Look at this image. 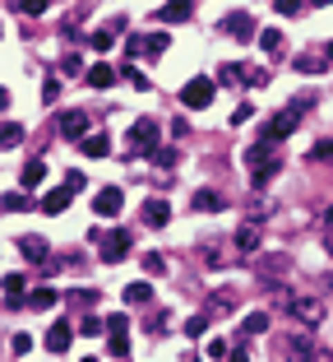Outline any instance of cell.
Listing matches in <instances>:
<instances>
[{"label":"cell","instance_id":"6da1fadb","mask_svg":"<svg viewBox=\"0 0 333 362\" xmlns=\"http://www.w3.org/2000/svg\"><path fill=\"white\" fill-rule=\"evenodd\" d=\"M301 116H305V102H287V107L278 111V116H269V121H264V135H259V140L283 144V140L292 135V130L301 126Z\"/></svg>","mask_w":333,"mask_h":362},{"label":"cell","instance_id":"7a4b0ae2","mask_svg":"<svg viewBox=\"0 0 333 362\" xmlns=\"http://www.w3.org/2000/svg\"><path fill=\"white\" fill-rule=\"evenodd\" d=\"M245 168L255 172V186H269V181H273V172H278V158H273V144H269V140L250 144V149H245Z\"/></svg>","mask_w":333,"mask_h":362},{"label":"cell","instance_id":"3957f363","mask_svg":"<svg viewBox=\"0 0 333 362\" xmlns=\"http://www.w3.org/2000/svg\"><path fill=\"white\" fill-rule=\"evenodd\" d=\"M213 93H218V79H190V84H185L181 89V107H190V111H204L213 102Z\"/></svg>","mask_w":333,"mask_h":362},{"label":"cell","instance_id":"277c9868","mask_svg":"<svg viewBox=\"0 0 333 362\" xmlns=\"http://www.w3.org/2000/svg\"><path fill=\"white\" fill-rule=\"evenodd\" d=\"M130 246H135V242H130V233H125V228H111V233H102V242H97V251H102L106 265L125 260V255H130Z\"/></svg>","mask_w":333,"mask_h":362},{"label":"cell","instance_id":"5b68a950","mask_svg":"<svg viewBox=\"0 0 333 362\" xmlns=\"http://www.w3.org/2000/svg\"><path fill=\"white\" fill-rule=\"evenodd\" d=\"M106 348H111L116 358L130 353V320H125V316H111V320H106Z\"/></svg>","mask_w":333,"mask_h":362},{"label":"cell","instance_id":"8992f818","mask_svg":"<svg viewBox=\"0 0 333 362\" xmlns=\"http://www.w3.org/2000/svg\"><path fill=\"white\" fill-rule=\"evenodd\" d=\"M61 135L65 140H88V111H79V107H70V111H61Z\"/></svg>","mask_w":333,"mask_h":362},{"label":"cell","instance_id":"52a82bcc","mask_svg":"<svg viewBox=\"0 0 333 362\" xmlns=\"http://www.w3.org/2000/svg\"><path fill=\"white\" fill-rule=\"evenodd\" d=\"M287 307L301 325H319V320H324V302L319 298H287Z\"/></svg>","mask_w":333,"mask_h":362},{"label":"cell","instance_id":"ba28073f","mask_svg":"<svg viewBox=\"0 0 333 362\" xmlns=\"http://www.w3.org/2000/svg\"><path fill=\"white\" fill-rule=\"evenodd\" d=\"M93 209H97L102 219H111V214H121V209H125V190H121V186H102L97 195H93Z\"/></svg>","mask_w":333,"mask_h":362},{"label":"cell","instance_id":"9c48e42d","mask_svg":"<svg viewBox=\"0 0 333 362\" xmlns=\"http://www.w3.org/2000/svg\"><path fill=\"white\" fill-rule=\"evenodd\" d=\"M222 33H227V37H236V42H250V37H255V19L245 15V10H236V15L222 19Z\"/></svg>","mask_w":333,"mask_h":362},{"label":"cell","instance_id":"30bf717a","mask_svg":"<svg viewBox=\"0 0 333 362\" xmlns=\"http://www.w3.org/2000/svg\"><path fill=\"white\" fill-rule=\"evenodd\" d=\"M287 358H292V362H324V358L315 353V344H310V339H305L301 330H296V334H287Z\"/></svg>","mask_w":333,"mask_h":362},{"label":"cell","instance_id":"8fae6325","mask_svg":"<svg viewBox=\"0 0 333 362\" xmlns=\"http://www.w3.org/2000/svg\"><path fill=\"white\" fill-rule=\"evenodd\" d=\"M190 15H195V0H166L158 10V24H185Z\"/></svg>","mask_w":333,"mask_h":362},{"label":"cell","instance_id":"7c38bea8","mask_svg":"<svg viewBox=\"0 0 333 362\" xmlns=\"http://www.w3.org/2000/svg\"><path fill=\"white\" fill-rule=\"evenodd\" d=\"M70 339H75V325H70V320H56V325L46 330V353H65Z\"/></svg>","mask_w":333,"mask_h":362},{"label":"cell","instance_id":"4fadbf2b","mask_svg":"<svg viewBox=\"0 0 333 362\" xmlns=\"http://www.w3.org/2000/svg\"><path fill=\"white\" fill-rule=\"evenodd\" d=\"M75 195H79V190L70 186V181H61V186H56V190H46L42 209H46V214H65V205H70V200H75Z\"/></svg>","mask_w":333,"mask_h":362},{"label":"cell","instance_id":"5bb4252c","mask_svg":"<svg viewBox=\"0 0 333 362\" xmlns=\"http://www.w3.org/2000/svg\"><path fill=\"white\" fill-rule=\"evenodd\" d=\"M153 140H158V121H153V116H144V121H135V126H130V144H139L144 154H149Z\"/></svg>","mask_w":333,"mask_h":362},{"label":"cell","instance_id":"9a60e30c","mask_svg":"<svg viewBox=\"0 0 333 362\" xmlns=\"http://www.w3.org/2000/svg\"><path fill=\"white\" fill-rule=\"evenodd\" d=\"M166 219H171V205L166 200H144V223L149 228H166Z\"/></svg>","mask_w":333,"mask_h":362},{"label":"cell","instance_id":"2e32d148","mask_svg":"<svg viewBox=\"0 0 333 362\" xmlns=\"http://www.w3.org/2000/svg\"><path fill=\"white\" fill-rule=\"evenodd\" d=\"M19 251L28 255L32 265H46V260H51V251H46V242H42V237H19Z\"/></svg>","mask_w":333,"mask_h":362},{"label":"cell","instance_id":"e0dca14e","mask_svg":"<svg viewBox=\"0 0 333 362\" xmlns=\"http://www.w3.org/2000/svg\"><path fill=\"white\" fill-rule=\"evenodd\" d=\"M88 84L93 89H111V84H116V65H106V61L88 65Z\"/></svg>","mask_w":333,"mask_h":362},{"label":"cell","instance_id":"ac0fdd59","mask_svg":"<svg viewBox=\"0 0 333 362\" xmlns=\"http://www.w3.org/2000/svg\"><path fill=\"white\" fill-rule=\"evenodd\" d=\"M190 205H195V214H218V209H222V195H218V190H195Z\"/></svg>","mask_w":333,"mask_h":362},{"label":"cell","instance_id":"d6986e66","mask_svg":"<svg viewBox=\"0 0 333 362\" xmlns=\"http://www.w3.org/2000/svg\"><path fill=\"white\" fill-rule=\"evenodd\" d=\"M23 279H19V274H5V307H10V311H15V307H23Z\"/></svg>","mask_w":333,"mask_h":362},{"label":"cell","instance_id":"ffe728a7","mask_svg":"<svg viewBox=\"0 0 333 362\" xmlns=\"http://www.w3.org/2000/svg\"><path fill=\"white\" fill-rule=\"evenodd\" d=\"M264 330H269V316H264V311H250V316L241 320V334H245V339H259Z\"/></svg>","mask_w":333,"mask_h":362},{"label":"cell","instance_id":"44dd1931","mask_svg":"<svg viewBox=\"0 0 333 362\" xmlns=\"http://www.w3.org/2000/svg\"><path fill=\"white\" fill-rule=\"evenodd\" d=\"M79 149L88 158H106L111 154V140H106V135H88V140H79Z\"/></svg>","mask_w":333,"mask_h":362},{"label":"cell","instance_id":"7402d4cb","mask_svg":"<svg viewBox=\"0 0 333 362\" xmlns=\"http://www.w3.org/2000/svg\"><path fill=\"white\" fill-rule=\"evenodd\" d=\"M236 251H259V228H255V223L236 228Z\"/></svg>","mask_w":333,"mask_h":362},{"label":"cell","instance_id":"603a6c76","mask_svg":"<svg viewBox=\"0 0 333 362\" xmlns=\"http://www.w3.org/2000/svg\"><path fill=\"white\" fill-rule=\"evenodd\" d=\"M259 47H264V56H283V33L264 28V33H259Z\"/></svg>","mask_w":333,"mask_h":362},{"label":"cell","instance_id":"cb8c5ba5","mask_svg":"<svg viewBox=\"0 0 333 362\" xmlns=\"http://www.w3.org/2000/svg\"><path fill=\"white\" fill-rule=\"evenodd\" d=\"M46 181V168H42V158H32L28 168H23V190H32V186H42Z\"/></svg>","mask_w":333,"mask_h":362},{"label":"cell","instance_id":"d4e9b609","mask_svg":"<svg viewBox=\"0 0 333 362\" xmlns=\"http://www.w3.org/2000/svg\"><path fill=\"white\" fill-rule=\"evenodd\" d=\"M56 298H61V293H51V288H37V293L28 298V307H32V311H51V307H56Z\"/></svg>","mask_w":333,"mask_h":362},{"label":"cell","instance_id":"484cf974","mask_svg":"<svg viewBox=\"0 0 333 362\" xmlns=\"http://www.w3.org/2000/svg\"><path fill=\"white\" fill-rule=\"evenodd\" d=\"M241 84H250V89H264V84H269V70H259V65H241Z\"/></svg>","mask_w":333,"mask_h":362},{"label":"cell","instance_id":"4316f807","mask_svg":"<svg viewBox=\"0 0 333 362\" xmlns=\"http://www.w3.org/2000/svg\"><path fill=\"white\" fill-rule=\"evenodd\" d=\"M88 47H93V51H111V47H116V28L93 33V37H88Z\"/></svg>","mask_w":333,"mask_h":362},{"label":"cell","instance_id":"83f0119b","mask_svg":"<svg viewBox=\"0 0 333 362\" xmlns=\"http://www.w3.org/2000/svg\"><path fill=\"white\" fill-rule=\"evenodd\" d=\"M149 298H153V288H149V284H130V288H125V302H130V307H144Z\"/></svg>","mask_w":333,"mask_h":362},{"label":"cell","instance_id":"f1b7e54d","mask_svg":"<svg viewBox=\"0 0 333 362\" xmlns=\"http://www.w3.org/2000/svg\"><path fill=\"white\" fill-rule=\"evenodd\" d=\"M0 140H5V149H15V144L23 140V126H19V121H5V130H0Z\"/></svg>","mask_w":333,"mask_h":362},{"label":"cell","instance_id":"f546056e","mask_svg":"<svg viewBox=\"0 0 333 362\" xmlns=\"http://www.w3.org/2000/svg\"><path fill=\"white\" fill-rule=\"evenodd\" d=\"M144 51H149V56H162V51H166V33H153V37H144Z\"/></svg>","mask_w":333,"mask_h":362},{"label":"cell","instance_id":"4dcf8cb0","mask_svg":"<svg viewBox=\"0 0 333 362\" xmlns=\"http://www.w3.org/2000/svg\"><path fill=\"white\" fill-rule=\"evenodd\" d=\"M296 70H301V75H319L324 61H319V56H296Z\"/></svg>","mask_w":333,"mask_h":362},{"label":"cell","instance_id":"1f68e13d","mask_svg":"<svg viewBox=\"0 0 333 362\" xmlns=\"http://www.w3.org/2000/svg\"><path fill=\"white\" fill-rule=\"evenodd\" d=\"M310 158H315V163H333V144H329V140L310 144Z\"/></svg>","mask_w":333,"mask_h":362},{"label":"cell","instance_id":"d6a6232c","mask_svg":"<svg viewBox=\"0 0 333 362\" xmlns=\"http://www.w3.org/2000/svg\"><path fill=\"white\" fill-rule=\"evenodd\" d=\"M23 209H28V195H15V190H10V195H5V214H23Z\"/></svg>","mask_w":333,"mask_h":362},{"label":"cell","instance_id":"836d02e7","mask_svg":"<svg viewBox=\"0 0 333 362\" xmlns=\"http://www.w3.org/2000/svg\"><path fill=\"white\" fill-rule=\"evenodd\" d=\"M204 330H209V316H190V320H185V334H190V339H199Z\"/></svg>","mask_w":333,"mask_h":362},{"label":"cell","instance_id":"e575fe53","mask_svg":"<svg viewBox=\"0 0 333 362\" xmlns=\"http://www.w3.org/2000/svg\"><path fill=\"white\" fill-rule=\"evenodd\" d=\"M46 5H51V0H19V10H23V15H28V19L46 15Z\"/></svg>","mask_w":333,"mask_h":362},{"label":"cell","instance_id":"d590c367","mask_svg":"<svg viewBox=\"0 0 333 362\" xmlns=\"http://www.w3.org/2000/svg\"><path fill=\"white\" fill-rule=\"evenodd\" d=\"M106 330V320H97V316H84L79 320V334H102Z\"/></svg>","mask_w":333,"mask_h":362},{"label":"cell","instance_id":"8d00e7d4","mask_svg":"<svg viewBox=\"0 0 333 362\" xmlns=\"http://www.w3.org/2000/svg\"><path fill=\"white\" fill-rule=\"evenodd\" d=\"M162 269H166V260H162V255H144V274H149V279H158Z\"/></svg>","mask_w":333,"mask_h":362},{"label":"cell","instance_id":"74e56055","mask_svg":"<svg viewBox=\"0 0 333 362\" xmlns=\"http://www.w3.org/2000/svg\"><path fill=\"white\" fill-rule=\"evenodd\" d=\"M218 84H241V65H222L218 70Z\"/></svg>","mask_w":333,"mask_h":362},{"label":"cell","instance_id":"f35d334b","mask_svg":"<svg viewBox=\"0 0 333 362\" xmlns=\"http://www.w3.org/2000/svg\"><path fill=\"white\" fill-rule=\"evenodd\" d=\"M273 10H278V15H301V0H273Z\"/></svg>","mask_w":333,"mask_h":362},{"label":"cell","instance_id":"ab89813d","mask_svg":"<svg viewBox=\"0 0 333 362\" xmlns=\"http://www.w3.org/2000/svg\"><path fill=\"white\" fill-rule=\"evenodd\" d=\"M149 158H153V163H162V168H171V163H176V154H171V149H149Z\"/></svg>","mask_w":333,"mask_h":362},{"label":"cell","instance_id":"60d3db41","mask_svg":"<svg viewBox=\"0 0 333 362\" xmlns=\"http://www.w3.org/2000/svg\"><path fill=\"white\" fill-rule=\"evenodd\" d=\"M28 348H32V339H28V334H15V344H10V353H15V358H23Z\"/></svg>","mask_w":333,"mask_h":362},{"label":"cell","instance_id":"b9f144b4","mask_svg":"<svg viewBox=\"0 0 333 362\" xmlns=\"http://www.w3.org/2000/svg\"><path fill=\"white\" fill-rule=\"evenodd\" d=\"M75 302H79V307H84V311H88L93 302H97V293H93V288H79V293H75Z\"/></svg>","mask_w":333,"mask_h":362},{"label":"cell","instance_id":"7bdbcfd3","mask_svg":"<svg viewBox=\"0 0 333 362\" xmlns=\"http://www.w3.org/2000/svg\"><path fill=\"white\" fill-rule=\"evenodd\" d=\"M65 75H88V70H84V61H79V56H65Z\"/></svg>","mask_w":333,"mask_h":362},{"label":"cell","instance_id":"ee69618b","mask_svg":"<svg viewBox=\"0 0 333 362\" xmlns=\"http://www.w3.org/2000/svg\"><path fill=\"white\" fill-rule=\"evenodd\" d=\"M227 353H231L227 339H213V344H209V358H227Z\"/></svg>","mask_w":333,"mask_h":362},{"label":"cell","instance_id":"f6af8a7d","mask_svg":"<svg viewBox=\"0 0 333 362\" xmlns=\"http://www.w3.org/2000/svg\"><path fill=\"white\" fill-rule=\"evenodd\" d=\"M250 116H255V111H250V107H236V111H231V126H245Z\"/></svg>","mask_w":333,"mask_h":362},{"label":"cell","instance_id":"bcb514c9","mask_svg":"<svg viewBox=\"0 0 333 362\" xmlns=\"http://www.w3.org/2000/svg\"><path fill=\"white\" fill-rule=\"evenodd\" d=\"M125 51L130 56H144V37H125Z\"/></svg>","mask_w":333,"mask_h":362},{"label":"cell","instance_id":"7dc6e473","mask_svg":"<svg viewBox=\"0 0 333 362\" xmlns=\"http://www.w3.org/2000/svg\"><path fill=\"white\" fill-rule=\"evenodd\" d=\"M227 362H250V353H245V344H236V348H231V353H227Z\"/></svg>","mask_w":333,"mask_h":362},{"label":"cell","instance_id":"c3c4849f","mask_svg":"<svg viewBox=\"0 0 333 362\" xmlns=\"http://www.w3.org/2000/svg\"><path fill=\"white\" fill-rule=\"evenodd\" d=\"M324 228H329V233H333V205H329V214H324Z\"/></svg>","mask_w":333,"mask_h":362},{"label":"cell","instance_id":"681fc988","mask_svg":"<svg viewBox=\"0 0 333 362\" xmlns=\"http://www.w3.org/2000/svg\"><path fill=\"white\" fill-rule=\"evenodd\" d=\"M310 5H319V10H324V5H333V0H310Z\"/></svg>","mask_w":333,"mask_h":362},{"label":"cell","instance_id":"f907efd6","mask_svg":"<svg viewBox=\"0 0 333 362\" xmlns=\"http://www.w3.org/2000/svg\"><path fill=\"white\" fill-rule=\"evenodd\" d=\"M329 61H333V42H329Z\"/></svg>","mask_w":333,"mask_h":362},{"label":"cell","instance_id":"816d5d0a","mask_svg":"<svg viewBox=\"0 0 333 362\" xmlns=\"http://www.w3.org/2000/svg\"><path fill=\"white\" fill-rule=\"evenodd\" d=\"M84 362H97V358H84Z\"/></svg>","mask_w":333,"mask_h":362}]
</instances>
